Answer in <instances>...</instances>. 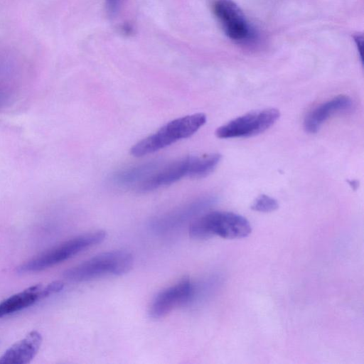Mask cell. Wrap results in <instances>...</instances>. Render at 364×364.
<instances>
[{
  "instance_id": "obj_1",
  "label": "cell",
  "mask_w": 364,
  "mask_h": 364,
  "mask_svg": "<svg viewBox=\"0 0 364 364\" xmlns=\"http://www.w3.org/2000/svg\"><path fill=\"white\" fill-rule=\"evenodd\" d=\"M206 120V115L203 113L173 119L133 145L130 153L134 156L140 157L157 151L178 140L190 137L205 124Z\"/></svg>"
},
{
  "instance_id": "obj_2",
  "label": "cell",
  "mask_w": 364,
  "mask_h": 364,
  "mask_svg": "<svg viewBox=\"0 0 364 364\" xmlns=\"http://www.w3.org/2000/svg\"><path fill=\"white\" fill-rule=\"evenodd\" d=\"M251 232L250 223L245 217L226 211H212L200 215L191 223L188 230L190 237L196 240L215 235L225 239L243 238Z\"/></svg>"
},
{
  "instance_id": "obj_3",
  "label": "cell",
  "mask_w": 364,
  "mask_h": 364,
  "mask_svg": "<svg viewBox=\"0 0 364 364\" xmlns=\"http://www.w3.org/2000/svg\"><path fill=\"white\" fill-rule=\"evenodd\" d=\"M134 263L131 253L113 250L100 253L64 272L72 282H87L105 276H119L127 273Z\"/></svg>"
},
{
  "instance_id": "obj_4",
  "label": "cell",
  "mask_w": 364,
  "mask_h": 364,
  "mask_svg": "<svg viewBox=\"0 0 364 364\" xmlns=\"http://www.w3.org/2000/svg\"><path fill=\"white\" fill-rule=\"evenodd\" d=\"M107 232L104 230L92 231L67 240L21 264V273L38 272L60 263L83 250L101 243Z\"/></svg>"
},
{
  "instance_id": "obj_5",
  "label": "cell",
  "mask_w": 364,
  "mask_h": 364,
  "mask_svg": "<svg viewBox=\"0 0 364 364\" xmlns=\"http://www.w3.org/2000/svg\"><path fill=\"white\" fill-rule=\"evenodd\" d=\"M279 116L280 112L276 108L252 111L219 127L215 135L220 139L253 136L274 125Z\"/></svg>"
},
{
  "instance_id": "obj_6",
  "label": "cell",
  "mask_w": 364,
  "mask_h": 364,
  "mask_svg": "<svg viewBox=\"0 0 364 364\" xmlns=\"http://www.w3.org/2000/svg\"><path fill=\"white\" fill-rule=\"evenodd\" d=\"M213 13L225 35L235 41L252 38L254 33L244 13L232 0H215Z\"/></svg>"
},
{
  "instance_id": "obj_7",
  "label": "cell",
  "mask_w": 364,
  "mask_h": 364,
  "mask_svg": "<svg viewBox=\"0 0 364 364\" xmlns=\"http://www.w3.org/2000/svg\"><path fill=\"white\" fill-rule=\"evenodd\" d=\"M193 291L194 284L186 277L163 289L151 304L150 316L161 318L174 309L188 304L193 300Z\"/></svg>"
},
{
  "instance_id": "obj_8",
  "label": "cell",
  "mask_w": 364,
  "mask_h": 364,
  "mask_svg": "<svg viewBox=\"0 0 364 364\" xmlns=\"http://www.w3.org/2000/svg\"><path fill=\"white\" fill-rule=\"evenodd\" d=\"M215 201L213 196H203L154 218L150 224L156 232L172 231L210 207Z\"/></svg>"
},
{
  "instance_id": "obj_9",
  "label": "cell",
  "mask_w": 364,
  "mask_h": 364,
  "mask_svg": "<svg viewBox=\"0 0 364 364\" xmlns=\"http://www.w3.org/2000/svg\"><path fill=\"white\" fill-rule=\"evenodd\" d=\"M61 282H53L46 286L33 285L0 302V318L23 310L36 301L58 293L63 289Z\"/></svg>"
},
{
  "instance_id": "obj_10",
  "label": "cell",
  "mask_w": 364,
  "mask_h": 364,
  "mask_svg": "<svg viewBox=\"0 0 364 364\" xmlns=\"http://www.w3.org/2000/svg\"><path fill=\"white\" fill-rule=\"evenodd\" d=\"M190 156L158 168L136 186L139 192H148L171 185L185 176H189Z\"/></svg>"
},
{
  "instance_id": "obj_11",
  "label": "cell",
  "mask_w": 364,
  "mask_h": 364,
  "mask_svg": "<svg viewBox=\"0 0 364 364\" xmlns=\"http://www.w3.org/2000/svg\"><path fill=\"white\" fill-rule=\"evenodd\" d=\"M352 105V100L347 95H338L320 104L309 112L304 117V129L311 134L316 133L329 117L350 109Z\"/></svg>"
},
{
  "instance_id": "obj_12",
  "label": "cell",
  "mask_w": 364,
  "mask_h": 364,
  "mask_svg": "<svg viewBox=\"0 0 364 364\" xmlns=\"http://www.w3.org/2000/svg\"><path fill=\"white\" fill-rule=\"evenodd\" d=\"M41 343V333L36 331H31L0 356V364H26L29 363L38 353Z\"/></svg>"
},
{
  "instance_id": "obj_13",
  "label": "cell",
  "mask_w": 364,
  "mask_h": 364,
  "mask_svg": "<svg viewBox=\"0 0 364 364\" xmlns=\"http://www.w3.org/2000/svg\"><path fill=\"white\" fill-rule=\"evenodd\" d=\"M159 166V162L155 161L130 167L115 173L113 181L119 186H128L136 184L137 186L155 171Z\"/></svg>"
},
{
  "instance_id": "obj_14",
  "label": "cell",
  "mask_w": 364,
  "mask_h": 364,
  "mask_svg": "<svg viewBox=\"0 0 364 364\" xmlns=\"http://www.w3.org/2000/svg\"><path fill=\"white\" fill-rule=\"evenodd\" d=\"M279 208V203L276 199L265 194H262L256 198L251 205V209L260 213H271Z\"/></svg>"
},
{
  "instance_id": "obj_15",
  "label": "cell",
  "mask_w": 364,
  "mask_h": 364,
  "mask_svg": "<svg viewBox=\"0 0 364 364\" xmlns=\"http://www.w3.org/2000/svg\"><path fill=\"white\" fill-rule=\"evenodd\" d=\"M353 40L355 43L359 56L361 62H363V36L362 34H356L353 36Z\"/></svg>"
},
{
  "instance_id": "obj_16",
  "label": "cell",
  "mask_w": 364,
  "mask_h": 364,
  "mask_svg": "<svg viewBox=\"0 0 364 364\" xmlns=\"http://www.w3.org/2000/svg\"><path fill=\"white\" fill-rule=\"evenodd\" d=\"M107 7L111 14H115L120 6L121 0H106Z\"/></svg>"
}]
</instances>
